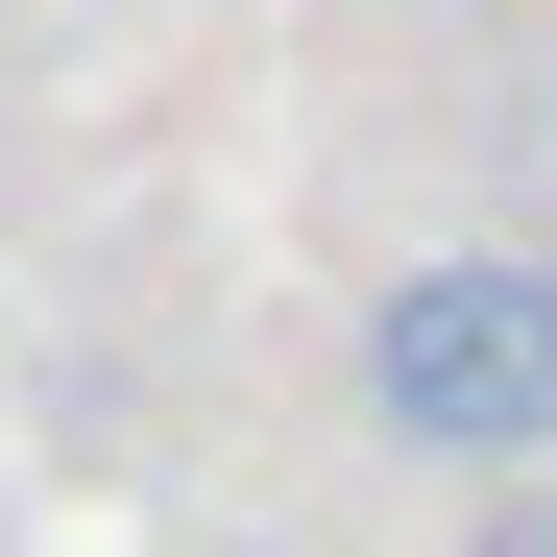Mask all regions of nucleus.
Wrapping results in <instances>:
<instances>
[{
  "label": "nucleus",
  "mask_w": 557,
  "mask_h": 557,
  "mask_svg": "<svg viewBox=\"0 0 557 557\" xmlns=\"http://www.w3.org/2000/svg\"><path fill=\"white\" fill-rule=\"evenodd\" d=\"M339 388L388 460H436V485H557V243H436L363 292Z\"/></svg>",
  "instance_id": "f257e3e1"
}]
</instances>
